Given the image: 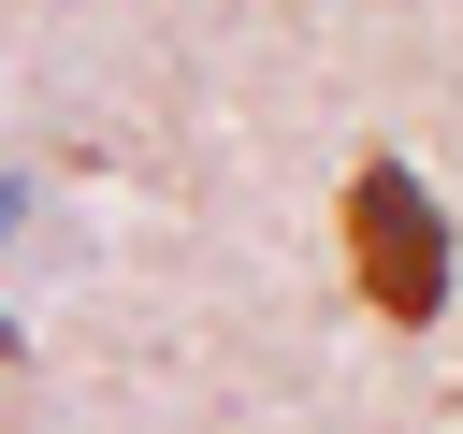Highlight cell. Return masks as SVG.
<instances>
[{"instance_id":"6da1fadb","label":"cell","mask_w":463,"mask_h":434,"mask_svg":"<svg viewBox=\"0 0 463 434\" xmlns=\"http://www.w3.org/2000/svg\"><path fill=\"white\" fill-rule=\"evenodd\" d=\"M347 275H362V304H376L391 333L449 318V217H434V188H420L405 159H362V174H347Z\"/></svg>"}]
</instances>
